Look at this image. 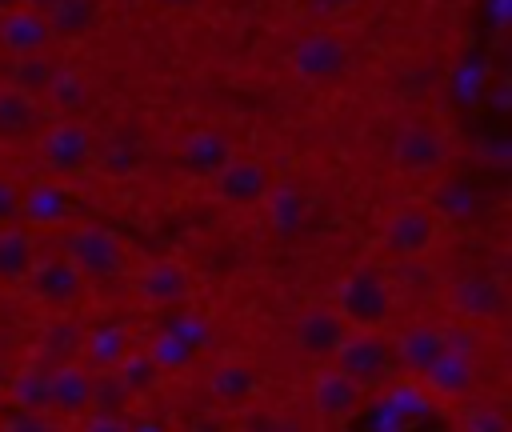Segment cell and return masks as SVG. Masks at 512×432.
<instances>
[{
  "mask_svg": "<svg viewBox=\"0 0 512 432\" xmlns=\"http://www.w3.org/2000/svg\"><path fill=\"white\" fill-rule=\"evenodd\" d=\"M332 312L348 324V332H388L396 316V288L384 268L356 264L336 280Z\"/></svg>",
  "mask_w": 512,
  "mask_h": 432,
  "instance_id": "obj_1",
  "label": "cell"
},
{
  "mask_svg": "<svg viewBox=\"0 0 512 432\" xmlns=\"http://www.w3.org/2000/svg\"><path fill=\"white\" fill-rule=\"evenodd\" d=\"M352 56L356 48L348 44L344 32L328 28V24H312L308 32H300L288 48V68L300 84H312V88H328V84H340L348 72H352Z\"/></svg>",
  "mask_w": 512,
  "mask_h": 432,
  "instance_id": "obj_2",
  "label": "cell"
},
{
  "mask_svg": "<svg viewBox=\"0 0 512 432\" xmlns=\"http://www.w3.org/2000/svg\"><path fill=\"white\" fill-rule=\"evenodd\" d=\"M388 160L408 180H432L452 164V136L436 120H400L388 140Z\"/></svg>",
  "mask_w": 512,
  "mask_h": 432,
  "instance_id": "obj_3",
  "label": "cell"
},
{
  "mask_svg": "<svg viewBox=\"0 0 512 432\" xmlns=\"http://www.w3.org/2000/svg\"><path fill=\"white\" fill-rule=\"evenodd\" d=\"M328 364H332L336 372H344L360 392L384 388V384H392V380L400 376L396 348H392V332H348Z\"/></svg>",
  "mask_w": 512,
  "mask_h": 432,
  "instance_id": "obj_4",
  "label": "cell"
},
{
  "mask_svg": "<svg viewBox=\"0 0 512 432\" xmlns=\"http://www.w3.org/2000/svg\"><path fill=\"white\" fill-rule=\"evenodd\" d=\"M440 228H444V220L436 216V208L428 200H404L384 216L380 248L392 260H424L436 248Z\"/></svg>",
  "mask_w": 512,
  "mask_h": 432,
  "instance_id": "obj_5",
  "label": "cell"
},
{
  "mask_svg": "<svg viewBox=\"0 0 512 432\" xmlns=\"http://www.w3.org/2000/svg\"><path fill=\"white\" fill-rule=\"evenodd\" d=\"M96 136L84 120H52L40 128V164L52 180H76L96 164Z\"/></svg>",
  "mask_w": 512,
  "mask_h": 432,
  "instance_id": "obj_6",
  "label": "cell"
},
{
  "mask_svg": "<svg viewBox=\"0 0 512 432\" xmlns=\"http://www.w3.org/2000/svg\"><path fill=\"white\" fill-rule=\"evenodd\" d=\"M448 304L456 312L460 324L468 328H484V324H500L508 316V284L496 272H460L448 288Z\"/></svg>",
  "mask_w": 512,
  "mask_h": 432,
  "instance_id": "obj_7",
  "label": "cell"
},
{
  "mask_svg": "<svg viewBox=\"0 0 512 432\" xmlns=\"http://www.w3.org/2000/svg\"><path fill=\"white\" fill-rule=\"evenodd\" d=\"M272 184H276L272 164L260 160V156H240V152L208 180L212 200L224 204V208H260L268 200Z\"/></svg>",
  "mask_w": 512,
  "mask_h": 432,
  "instance_id": "obj_8",
  "label": "cell"
},
{
  "mask_svg": "<svg viewBox=\"0 0 512 432\" xmlns=\"http://www.w3.org/2000/svg\"><path fill=\"white\" fill-rule=\"evenodd\" d=\"M64 256L72 260V268L84 280H112V276L124 272V244L104 224H76L68 232V252Z\"/></svg>",
  "mask_w": 512,
  "mask_h": 432,
  "instance_id": "obj_9",
  "label": "cell"
},
{
  "mask_svg": "<svg viewBox=\"0 0 512 432\" xmlns=\"http://www.w3.org/2000/svg\"><path fill=\"white\" fill-rule=\"evenodd\" d=\"M416 380H420L440 404H464V400H472V392H476V384H480L476 348L448 344Z\"/></svg>",
  "mask_w": 512,
  "mask_h": 432,
  "instance_id": "obj_10",
  "label": "cell"
},
{
  "mask_svg": "<svg viewBox=\"0 0 512 432\" xmlns=\"http://www.w3.org/2000/svg\"><path fill=\"white\" fill-rule=\"evenodd\" d=\"M28 288V296L52 312H64L72 308L80 296H84V276L72 268L68 256H36V264L28 268V276L20 280Z\"/></svg>",
  "mask_w": 512,
  "mask_h": 432,
  "instance_id": "obj_11",
  "label": "cell"
},
{
  "mask_svg": "<svg viewBox=\"0 0 512 432\" xmlns=\"http://www.w3.org/2000/svg\"><path fill=\"white\" fill-rule=\"evenodd\" d=\"M232 156H236V140H232V132L212 128V124L192 128V132L176 144V164H180V172L192 176V180H204V184H208Z\"/></svg>",
  "mask_w": 512,
  "mask_h": 432,
  "instance_id": "obj_12",
  "label": "cell"
},
{
  "mask_svg": "<svg viewBox=\"0 0 512 432\" xmlns=\"http://www.w3.org/2000/svg\"><path fill=\"white\" fill-rule=\"evenodd\" d=\"M76 192L68 180H36L20 192V224L28 228H64L76 216Z\"/></svg>",
  "mask_w": 512,
  "mask_h": 432,
  "instance_id": "obj_13",
  "label": "cell"
},
{
  "mask_svg": "<svg viewBox=\"0 0 512 432\" xmlns=\"http://www.w3.org/2000/svg\"><path fill=\"white\" fill-rule=\"evenodd\" d=\"M344 336H348V324L332 312V304L328 308H304L292 324V344L312 364H328Z\"/></svg>",
  "mask_w": 512,
  "mask_h": 432,
  "instance_id": "obj_14",
  "label": "cell"
},
{
  "mask_svg": "<svg viewBox=\"0 0 512 432\" xmlns=\"http://www.w3.org/2000/svg\"><path fill=\"white\" fill-rule=\"evenodd\" d=\"M308 404H312V412L320 420L340 424V420H348L364 404V392L344 372H336L332 364H316V372L308 380Z\"/></svg>",
  "mask_w": 512,
  "mask_h": 432,
  "instance_id": "obj_15",
  "label": "cell"
},
{
  "mask_svg": "<svg viewBox=\"0 0 512 432\" xmlns=\"http://www.w3.org/2000/svg\"><path fill=\"white\" fill-rule=\"evenodd\" d=\"M132 284L152 308H180L192 296V272L180 260H148Z\"/></svg>",
  "mask_w": 512,
  "mask_h": 432,
  "instance_id": "obj_16",
  "label": "cell"
},
{
  "mask_svg": "<svg viewBox=\"0 0 512 432\" xmlns=\"http://www.w3.org/2000/svg\"><path fill=\"white\" fill-rule=\"evenodd\" d=\"M92 384H96V372H88L80 360L52 364L48 412H56V416H88L92 412Z\"/></svg>",
  "mask_w": 512,
  "mask_h": 432,
  "instance_id": "obj_17",
  "label": "cell"
},
{
  "mask_svg": "<svg viewBox=\"0 0 512 432\" xmlns=\"http://www.w3.org/2000/svg\"><path fill=\"white\" fill-rule=\"evenodd\" d=\"M48 44H52V32L40 8L20 4L0 12V48L8 56H36V52H48Z\"/></svg>",
  "mask_w": 512,
  "mask_h": 432,
  "instance_id": "obj_18",
  "label": "cell"
},
{
  "mask_svg": "<svg viewBox=\"0 0 512 432\" xmlns=\"http://www.w3.org/2000/svg\"><path fill=\"white\" fill-rule=\"evenodd\" d=\"M392 348H396V364H400V376H420L444 348V328L440 324H408L404 332L392 336Z\"/></svg>",
  "mask_w": 512,
  "mask_h": 432,
  "instance_id": "obj_19",
  "label": "cell"
},
{
  "mask_svg": "<svg viewBox=\"0 0 512 432\" xmlns=\"http://www.w3.org/2000/svg\"><path fill=\"white\" fill-rule=\"evenodd\" d=\"M132 352V336L124 324H96L80 336V352L76 360L88 368V372H116V364Z\"/></svg>",
  "mask_w": 512,
  "mask_h": 432,
  "instance_id": "obj_20",
  "label": "cell"
},
{
  "mask_svg": "<svg viewBox=\"0 0 512 432\" xmlns=\"http://www.w3.org/2000/svg\"><path fill=\"white\" fill-rule=\"evenodd\" d=\"M40 104H44V112H52L56 120H80V116L88 112V104H92V84H88L76 68H64V64H60L56 76L48 80Z\"/></svg>",
  "mask_w": 512,
  "mask_h": 432,
  "instance_id": "obj_21",
  "label": "cell"
},
{
  "mask_svg": "<svg viewBox=\"0 0 512 432\" xmlns=\"http://www.w3.org/2000/svg\"><path fill=\"white\" fill-rule=\"evenodd\" d=\"M44 120H48V112L36 96H28L12 84L0 88V140H24V136L40 132Z\"/></svg>",
  "mask_w": 512,
  "mask_h": 432,
  "instance_id": "obj_22",
  "label": "cell"
},
{
  "mask_svg": "<svg viewBox=\"0 0 512 432\" xmlns=\"http://www.w3.org/2000/svg\"><path fill=\"white\" fill-rule=\"evenodd\" d=\"M40 12L52 40H84L100 24V0H48Z\"/></svg>",
  "mask_w": 512,
  "mask_h": 432,
  "instance_id": "obj_23",
  "label": "cell"
},
{
  "mask_svg": "<svg viewBox=\"0 0 512 432\" xmlns=\"http://www.w3.org/2000/svg\"><path fill=\"white\" fill-rule=\"evenodd\" d=\"M208 392L220 400V404H248L256 392H260V368L248 364V360H224L208 372Z\"/></svg>",
  "mask_w": 512,
  "mask_h": 432,
  "instance_id": "obj_24",
  "label": "cell"
},
{
  "mask_svg": "<svg viewBox=\"0 0 512 432\" xmlns=\"http://www.w3.org/2000/svg\"><path fill=\"white\" fill-rule=\"evenodd\" d=\"M268 212V224L280 232V236H296L304 228V216H308V200L296 184H272L268 200L260 204Z\"/></svg>",
  "mask_w": 512,
  "mask_h": 432,
  "instance_id": "obj_25",
  "label": "cell"
},
{
  "mask_svg": "<svg viewBox=\"0 0 512 432\" xmlns=\"http://www.w3.org/2000/svg\"><path fill=\"white\" fill-rule=\"evenodd\" d=\"M36 264V240L28 228H0V284H20Z\"/></svg>",
  "mask_w": 512,
  "mask_h": 432,
  "instance_id": "obj_26",
  "label": "cell"
},
{
  "mask_svg": "<svg viewBox=\"0 0 512 432\" xmlns=\"http://www.w3.org/2000/svg\"><path fill=\"white\" fill-rule=\"evenodd\" d=\"M116 380H120V388L132 396V400H144V396H152L156 392V384L164 380V372L156 368V360L144 352V348H132L120 364H116V372H112Z\"/></svg>",
  "mask_w": 512,
  "mask_h": 432,
  "instance_id": "obj_27",
  "label": "cell"
},
{
  "mask_svg": "<svg viewBox=\"0 0 512 432\" xmlns=\"http://www.w3.org/2000/svg\"><path fill=\"white\" fill-rule=\"evenodd\" d=\"M48 376H52V364H24L16 376H12V404L20 412H48Z\"/></svg>",
  "mask_w": 512,
  "mask_h": 432,
  "instance_id": "obj_28",
  "label": "cell"
},
{
  "mask_svg": "<svg viewBox=\"0 0 512 432\" xmlns=\"http://www.w3.org/2000/svg\"><path fill=\"white\" fill-rule=\"evenodd\" d=\"M56 68H60V64H56L48 52H36V56H12V64H8V84L40 100L44 88H48V80L56 76Z\"/></svg>",
  "mask_w": 512,
  "mask_h": 432,
  "instance_id": "obj_29",
  "label": "cell"
},
{
  "mask_svg": "<svg viewBox=\"0 0 512 432\" xmlns=\"http://www.w3.org/2000/svg\"><path fill=\"white\" fill-rule=\"evenodd\" d=\"M144 352L156 360V368H160L164 376H172V372H188V368L196 364V356H200L196 348H188V344H184L180 336H172L168 328H160Z\"/></svg>",
  "mask_w": 512,
  "mask_h": 432,
  "instance_id": "obj_30",
  "label": "cell"
},
{
  "mask_svg": "<svg viewBox=\"0 0 512 432\" xmlns=\"http://www.w3.org/2000/svg\"><path fill=\"white\" fill-rule=\"evenodd\" d=\"M80 336H84V332H80L72 320L56 316V320L44 324V332H40V352H44V360H52V364L76 360V352H80Z\"/></svg>",
  "mask_w": 512,
  "mask_h": 432,
  "instance_id": "obj_31",
  "label": "cell"
},
{
  "mask_svg": "<svg viewBox=\"0 0 512 432\" xmlns=\"http://www.w3.org/2000/svg\"><path fill=\"white\" fill-rule=\"evenodd\" d=\"M460 432H508V416L500 404H468L460 408Z\"/></svg>",
  "mask_w": 512,
  "mask_h": 432,
  "instance_id": "obj_32",
  "label": "cell"
},
{
  "mask_svg": "<svg viewBox=\"0 0 512 432\" xmlns=\"http://www.w3.org/2000/svg\"><path fill=\"white\" fill-rule=\"evenodd\" d=\"M164 328H168L172 336H180L188 348H196V352H204V348L212 344V324H208L200 312H176Z\"/></svg>",
  "mask_w": 512,
  "mask_h": 432,
  "instance_id": "obj_33",
  "label": "cell"
},
{
  "mask_svg": "<svg viewBox=\"0 0 512 432\" xmlns=\"http://www.w3.org/2000/svg\"><path fill=\"white\" fill-rule=\"evenodd\" d=\"M20 184L12 176H0V228H16L20 224Z\"/></svg>",
  "mask_w": 512,
  "mask_h": 432,
  "instance_id": "obj_34",
  "label": "cell"
},
{
  "mask_svg": "<svg viewBox=\"0 0 512 432\" xmlns=\"http://www.w3.org/2000/svg\"><path fill=\"white\" fill-rule=\"evenodd\" d=\"M360 4H364V0H304L308 16H312L316 24H332V20L348 16V12H356Z\"/></svg>",
  "mask_w": 512,
  "mask_h": 432,
  "instance_id": "obj_35",
  "label": "cell"
},
{
  "mask_svg": "<svg viewBox=\"0 0 512 432\" xmlns=\"http://www.w3.org/2000/svg\"><path fill=\"white\" fill-rule=\"evenodd\" d=\"M4 432H56L52 428V420H48V412H12L8 420H4Z\"/></svg>",
  "mask_w": 512,
  "mask_h": 432,
  "instance_id": "obj_36",
  "label": "cell"
},
{
  "mask_svg": "<svg viewBox=\"0 0 512 432\" xmlns=\"http://www.w3.org/2000/svg\"><path fill=\"white\" fill-rule=\"evenodd\" d=\"M80 432H128V420L116 412H88Z\"/></svg>",
  "mask_w": 512,
  "mask_h": 432,
  "instance_id": "obj_37",
  "label": "cell"
},
{
  "mask_svg": "<svg viewBox=\"0 0 512 432\" xmlns=\"http://www.w3.org/2000/svg\"><path fill=\"white\" fill-rule=\"evenodd\" d=\"M128 432H168V424H160L156 416H140V420L128 424Z\"/></svg>",
  "mask_w": 512,
  "mask_h": 432,
  "instance_id": "obj_38",
  "label": "cell"
},
{
  "mask_svg": "<svg viewBox=\"0 0 512 432\" xmlns=\"http://www.w3.org/2000/svg\"><path fill=\"white\" fill-rule=\"evenodd\" d=\"M160 8H168V12H184V8H196L200 0H156Z\"/></svg>",
  "mask_w": 512,
  "mask_h": 432,
  "instance_id": "obj_39",
  "label": "cell"
},
{
  "mask_svg": "<svg viewBox=\"0 0 512 432\" xmlns=\"http://www.w3.org/2000/svg\"><path fill=\"white\" fill-rule=\"evenodd\" d=\"M20 4H28V0H0V12L4 8H20Z\"/></svg>",
  "mask_w": 512,
  "mask_h": 432,
  "instance_id": "obj_40",
  "label": "cell"
}]
</instances>
